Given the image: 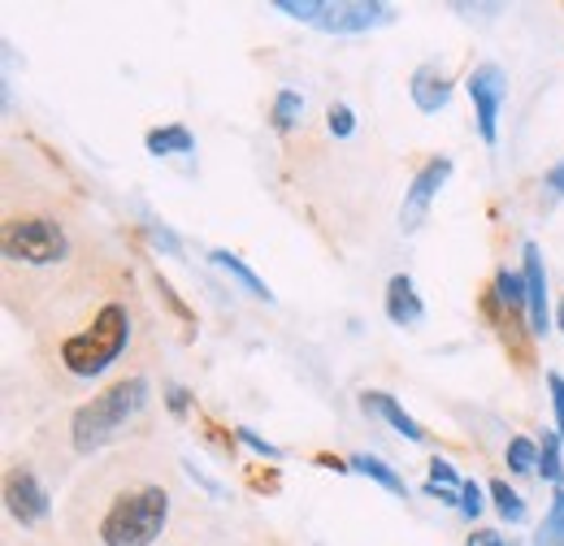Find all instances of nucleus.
<instances>
[{"label":"nucleus","instance_id":"3","mask_svg":"<svg viewBox=\"0 0 564 546\" xmlns=\"http://www.w3.org/2000/svg\"><path fill=\"white\" fill-rule=\"evenodd\" d=\"M127 342H131V313L122 304H105L91 317L87 330L62 339L57 356H62V364L70 369L74 378H96V373H105L127 351Z\"/></svg>","mask_w":564,"mask_h":546},{"label":"nucleus","instance_id":"21","mask_svg":"<svg viewBox=\"0 0 564 546\" xmlns=\"http://www.w3.org/2000/svg\"><path fill=\"white\" fill-rule=\"evenodd\" d=\"M503 460H508V473H539V443L517 434V438H508Z\"/></svg>","mask_w":564,"mask_h":546},{"label":"nucleus","instance_id":"18","mask_svg":"<svg viewBox=\"0 0 564 546\" xmlns=\"http://www.w3.org/2000/svg\"><path fill=\"white\" fill-rule=\"evenodd\" d=\"M539 478L561 485L564 481V443L556 429H543V443H539Z\"/></svg>","mask_w":564,"mask_h":546},{"label":"nucleus","instance_id":"6","mask_svg":"<svg viewBox=\"0 0 564 546\" xmlns=\"http://www.w3.org/2000/svg\"><path fill=\"white\" fill-rule=\"evenodd\" d=\"M465 96H469V105H474L482 143L495 148V143H499V113H503V100H508V74L495 66V62L474 66L469 78H465Z\"/></svg>","mask_w":564,"mask_h":546},{"label":"nucleus","instance_id":"12","mask_svg":"<svg viewBox=\"0 0 564 546\" xmlns=\"http://www.w3.org/2000/svg\"><path fill=\"white\" fill-rule=\"evenodd\" d=\"M447 100H452V78H447L443 69L434 66V62H425V66L413 69V105H417L422 113L447 109Z\"/></svg>","mask_w":564,"mask_h":546},{"label":"nucleus","instance_id":"22","mask_svg":"<svg viewBox=\"0 0 564 546\" xmlns=\"http://www.w3.org/2000/svg\"><path fill=\"white\" fill-rule=\"evenodd\" d=\"M326 131H330L335 139H352L356 135L352 105H344V100H339V105H330V109H326Z\"/></svg>","mask_w":564,"mask_h":546},{"label":"nucleus","instance_id":"25","mask_svg":"<svg viewBox=\"0 0 564 546\" xmlns=\"http://www.w3.org/2000/svg\"><path fill=\"white\" fill-rule=\"evenodd\" d=\"M430 485H447V490H460L465 478L443 460V456H430Z\"/></svg>","mask_w":564,"mask_h":546},{"label":"nucleus","instance_id":"20","mask_svg":"<svg viewBox=\"0 0 564 546\" xmlns=\"http://www.w3.org/2000/svg\"><path fill=\"white\" fill-rule=\"evenodd\" d=\"M300 113H304V96H300L295 87H282L279 96H274V109H270V127H274L279 135H286V131H295Z\"/></svg>","mask_w":564,"mask_h":546},{"label":"nucleus","instance_id":"10","mask_svg":"<svg viewBox=\"0 0 564 546\" xmlns=\"http://www.w3.org/2000/svg\"><path fill=\"white\" fill-rule=\"evenodd\" d=\"M387 321L395 330H413L425 321V299L417 295V282L409 273H391L387 277Z\"/></svg>","mask_w":564,"mask_h":546},{"label":"nucleus","instance_id":"5","mask_svg":"<svg viewBox=\"0 0 564 546\" xmlns=\"http://www.w3.org/2000/svg\"><path fill=\"white\" fill-rule=\"evenodd\" d=\"M66 252H70V239L48 217H22V221H9L4 226V256L9 261H22V265H57V261H66Z\"/></svg>","mask_w":564,"mask_h":546},{"label":"nucleus","instance_id":"32","mask_svg":"<svg viewBox=\"0 0 564 546\" xmlns=\"http://www.w3.org/2000/svg\"><path fill=\"white\" fill-rule=\"evenodd\" d=\"M543 183H547V187H552L556 196H564V161H561V165H552V170H547V178H543Z\"/></svg>","mask_w":564,"mask_h":546},{"label":"nucleus","instance_id":"9","mask_svg":"<svg viewBox=\"0 0 564 546\" xmlns=\"http://www.w3.org/2000/svg\"><path fill=\"white\" fill-rule=\"evenodd\" d=\"M521 277H525V326L534 339L552 330V304H547V270H543V248L525 243L521 248Z\"/></svg>","mask_w":564,"mask_h":546},{"label":"nucleus","instance_id":"11","mask_svg":"<svg viewBox=\"0 0 564 546\" xmlns=\"http://www.w3.org/2000/svg\"><path fill=\"white\" fill-rule=\"evenodd\" d=\"M360 408L373 412V416H382L395 434H404V438H409V443H417V447L430 443V434H425L422 421H413V416L404 412V404H400L395 395H387V391H365V395H360Z\"/></svg>","mask_w":564,"mask_h":546},{"label":"nucleus","instance_id":"26","mask_svg":"<svg viewBox=\"0 0 564 546\" xmlns=\"http://www.w3.org/2000/svg\"><path fill=\"white\" fill-rule=\"evenodd\" d=\"M235 438H239L243 447H252L257 456H270V460H279V456H282V451L274 447V443H265V438H261L257 429H248V425H235Z\"/></svg>","mask_w":564,"mask_h":546},{"label":"nucleus","instance_id":"15","mask_svg":"<svg viewBox=\"0 0 564 546\" xmlns=\"http://www.w3.org/2000/svg\"><path fill=\"white\" fill-rule=\"evenodd\" d=\"M348 469L352 473H360V478H369L373 485H382L387 494H395V499H409V481L400 478L387 460H378V456H365V451H356V456H348Z\"/></svg>","mask_w":564,"mask_h":546},{"label":"nucleus","instance_id":"2","mask_svg":"<svg viewBox=\"0 0 564 546\" xmlns=\"http://www.w3.org/2000/svg\"><path fill=\"white\" fill-rule=\"evenodd\" d=\"M170 521V494L152 481L122 490L109 512L100 516V543L105 546H152Z\"/></svg>","mask_w":564,"mask_h":546},{"label":"nucleus","instance_id":"27","mask_svg":"<svg viewBox=\"0 0 564 546\" xmlns=\"http://www.w3.org/2000/svg\"><path fill=\"white\" fill-rule=\"evenodd\" d=\"M547 391H552V412H556V434L564 443V378L561 373H547Z\"/></svg>","mask_w":564,"mask_h":546},{"label":"nucleus","instance_id":"30","mask_svg":"<svg viewBox=\"0 0 564 546\" xmlns=\"http://www.w3.org/2000/svg\"><path fill=\"white\" fill-rule=\"evenodd\" d=\"M465 546H508V543H503V534H499V529H474Z\"/></svg>","mask_w":564,"mask_h":546},{"label":"nucleus","instance_id":"17","mask_svg":"<svg viewBox=\"0 0 564 546\" xmlns=\"http://www.w3.org/2000/svg\"><path fill=\"white\" fill-rule=\"evenodd\" d=\"M491 299L508 313H525V277L512 270H495Z\"/></svg>","mask_w":564,"mask_h":546},{"label":"nucleus","instance_id":"23","mask_svg":"<svg viewBox=\"0 0 564 546\" xmlns=\"http://www.w3.org/2000/svg\"><path fill=\"white\" fill-rule=\"evenodd\" d=\"M460 512H465L469 521H478V516L487 512V490H482L478 481L465 478V485H460Z\"/></svg>","mask_w":564,"mask_h":546},{"label":"nucleus","instance_id":"29","mask_svg":"<svg viewBox=\"0 0 564 546\" xmlns=\"http://www.w3.org/2000/svg\"><path fill=\"white\" fill-rule=\"evenodd\" d=\"M452 13H460V18H499L503 4H465V0H456Z\"/></svg>","mask_w":564,"mask_h":546},{"label":"nucleus","instance_id":"28","mask_svg":"<svg viewBox=\"0 0 564 546\" xmlns=\"http://www.w3.org/2000/svg\"><path fill=\"white\" fill-rule=\"evenodd\" d=\"M165 404H170L174 416H187V412H192V391L178 386V382H170V386H165Z\"/></svg>","mask_w":564,"mask_h":546},{"label":"nucleus","instance_id":"24","mask_svg":"<svg viewBox=\"0 0 564 546\" xmlns=\"http://www.w3.org/2000/svg\"><path fill=\"white\" fill-rule=\"evenodd\" d=\"M148 243H152L161 256H183V243H178V234H174L170 226H148Z\"/></svg>","mask_w":564,"mask_h":546},{"label":"nucleus","instance_id":"33","mask_svg":"<svg viewBox=\"0 0 564 546\" xmlns=\"http://www.w3.org/2000/svg\"><path fill=\"white\" fill-rule=\"evenodd\" d=\"M556 326H561V335H564V299H561V308H556Z\"/></svg>","mask_w":564,"mask_h":546},{"label":"nucleus","instance_id":"34","mask_svg":"<svg viewBox=\"0 0 564 546\" xmlns=\"http://www.w3.org/2000/svg\"><path fill=\"white\" fill-rule=\"evenodd\" d=\"M508 546H521V543H508Z\"/></svg>","mask_w":564,"mask_h":546},{"label":"nucleus","instance_id":"16","mask_svg":"<svg viewBox=\"0 0 564 546\" xmlns=\"http://www.w3.org/2000/svg\"><path fill=\"white\" fill-rule=\"evenodd\" d=\"M487 494H491L495 512H499V521H503V525H525L530 507H525V499L508 485V478H495L491 485H487Z\"/></svg>","mask_w":564,"mask_h":546},{"label":"nucleus","instance_id":"19","mask_svg":"<svg viewBox=\"0 0 564 546\" xmlns=\"http://www.w3.org/2000/svg\"><path fill=\"white\" fill-rule=\"evenodd\" d=\"M534 546H564V481L552 490V507L534 529Z\"/></svg>","mask_w":564,"mask_h":546},{"label":"nucleus","instance_id":"1","mask_svg":"<svg viewBox=\"0 0 564 546\" xmlns=\"http://www.w3.org/2000/svg\"><path fill=\"white\" fill-rule=\"evenodd\" d=\"M148 404V378L131 373L122 382H113L109 391H100L96 400H87L70 416V438L78 451H100L105 443L118 438V429H127V421H135Z\"/></svg>","mask_w":564,"mask_h":546},{"label":"nucleus","instance_id":"8","mask_svg":"<svg viewBox=\"0 0 564 546\" xmlns=\"http://www.w3.org/2000/svg\"><path fill=\"white\" fill-rule=\"evenodd\" d=\"M4 507H9V516H13L22 529H35V525L48 521L53 499H48V490L40 485V478H35L31 469H9V473H4Z\"/></svg>","mask_w":564,"mask_h":546},{"label":"nucleus","instance_id":"31","mask_svg":"<svg viewBox=\"0 0 564 546\" xmlns=\"http://www.w3.org/2000/svg\"><path fill=\"white\" fill-rule=\"evenodd\" d=\"M183 469H187V478H192V481H200V485H205V490H209V494H221V485H217V481H209V478H205V469H196V465H192V460H183Z\"/></svg>","mask_w":564,"mask_h":546},{"label":"nucleus","instance_id":"14","mask_svg":"<svg viewBox=\"0 0 564 546\" xmlns=\"http://www.w3.org/2000/svg\"><path fill=\"white\" fill-rule=\"evenodd\" d=\"M148 156H192L196 152V135L183 127V122H170V127H152L143 135Z\"/></svg>","mask_w":564,"mask_h":546},{"label":"nucleus","instance_id":"7","mask_svg":"<svg viewBox=\"0 0 564 546\" xmlns=\"http://www.w3.org/2000/svg\"><path fill=\"white\" fill-rule=\"evenodd\" d=\"M447 178H452V156H430L422 170L413 174V183L404 192V205H400V230L404 234L422 230L425 212L434 205V196L447 187Z\"/></svg>","mask_w":564,"mask_h":546},{"label":"nucleus","instance_id":"13","mask_svg":"<svg viewBox=\"0 0 564 546\" xmlns=\"http://www.w3.org/2000/svg\"><path fill=\"white\" fill-rule=\"evenodd\" d=\"M209 261L217 265V270L226 273V277H235L252 299H261V304H274V291H270V282L261 277V273H252V265H243L235 252H226V248H213Z\"/></svg>","mask_w":564,"mask_h":546},{"label":"nucleus","instance_id":"4","mask_svg":"<svg viewBox=\"0 0 564 546\" xmlns=\"http://www.w3.org/2000/svg\"><path fill=\"white\" fill-rule=\"evenodd\" d=\"M274 9L322 35H365L395 22V4L387 0H274Z\"/></svg>","mask_w":564,"mask_h":546}]
</instances>
